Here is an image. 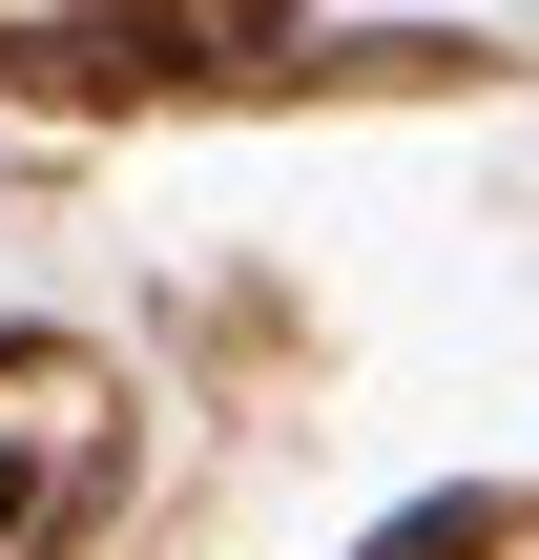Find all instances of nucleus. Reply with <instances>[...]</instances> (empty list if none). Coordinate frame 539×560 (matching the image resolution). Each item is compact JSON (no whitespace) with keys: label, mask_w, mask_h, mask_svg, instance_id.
I'll return each mask as SVG.
<instances>
[{"label":"nucleus","mask_w":539,"mask_h":560,"mask_svg":"<svg viewBox=\"0 0 539 560\" xmlns=\"http://www.w3.org/2000/svg\"><path fill=\"white\" fill-rule=\"evenodd\" d=\"M539 540V499H499V478H457V499H415V520H374L353 560H519Z\"/></svg>","instance_id":"1"},{"label":"nucleus","mask_w":539,"mask_h":560,"mask_svg":"<svg viewBox=\"0 0 539 560\" xmlns=\"http://www.w3.org/2000/svg\"><path fill=\"white\" fill-rule=\"evenodd\" d=\"M21 520H42V457H21V436H0V540H21Z\"/></svg>","instance_id":"2"}]
</instances>
